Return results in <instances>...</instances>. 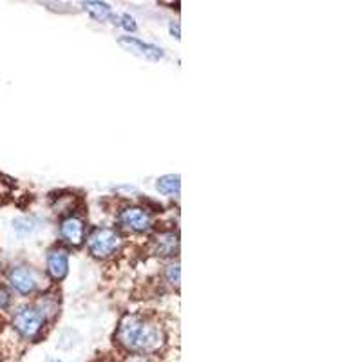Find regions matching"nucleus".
<instances>
[{"label":"nucleus","instance_id":"1","mask_svg":"<svg viewBox=\"0 0 362 362\" xmlns=\"http://www.w3.org/2000/svg\"><path fill=\"white\" fill-rule=\"evenodd\" d=\"M116 339L119 344L132 351H154L163 344L161 329L138 315L124 317V321L118 326Z\"/></svg>","mask_w":362,"mask_h":362},{"label":"nucleus","instance_id":"2","mask_svg":"<svg viewBox=\"0 0 362 362\" xmlns=\"http://www.w3.org/2000/svg\"><path fill=\"white\" fill-rule=\"evenodd\" d=\"M119 245H122V235L118 230L109 228V226H100L89 235L90 254L95 257H100V259H105V257L115 254Z\"/></svg>","mask_w":362,"mask_h":362},{"label":"nucleus","instance_id":"3","mask_svg":"<svg viewBox=\"0 0 362 362\" xmlns=\"http://www.w3.org/2000/svg\"><path fill=\"white\" fill-rule=\"evenodd\" d=\"M45 322V317L40 310L33 306H22L15 315H13V326L18 334L25 339H35L42 332Z\"/></svg>","mask_w":362,"mask_h":362},{"label":"nucleus","instance_id":"4","mask_svg":"<svg viewBox=\"0 0 362 362\" xmlns=\"http://www.w3.org/2000/svg\"><path fill=\"white\" fill-rule=\"evenodd\" d=\"M119 225H124L125 228L132 232H147L153 226V218L147 210L140 209V206H129V209L122 210L118 216Z\"/></svg>","mask_w":362,"mask_h":362},{"label":"nucleus","instance_id":"5","mask_svg":"<svg viewBox=\"0 0 362 362\" xmlns=\"http://www.w3.org/2000/svg\"><path fill=\"white\" fill-rule=\"evenodd\" d=\"M118 44L124 47L129 53L136 54V57L145 58V60H151V62H158L163 58V51L153 44H145V42L138 40L134 37H122L118 40Z\"/></svg>","mask_w":362,"mask_h":362},{"label":"nucleus","instance_id":"6","mask_svg":"<svg viewBox=\"0 0 362 362\" xmlns=\"http://www.w3.org/2000/svg\"><path fill=\"white\" fill-rule=\"evenodd\" d=\"M9 284L17 290L21 296H29L37 290L38 283L35 279V274L28 267H15L9 272Z\"/></svg>","mask_w":362,"mask_h":362},{"label":"nucleus","instance_id":"7","mask_svg":"<svg viewBox=\"0 0 362 362\" xmlns=\"http://www.w3.org/2000/svg\"><path fill=\"white\" fill-rule=\"evenodd\" d=\"M60 235L71 247H80L86 239V223L76 216H69L60 225Z\"/></svg>","mask_w":362,"mask_h":362},{"label":"nucleus","instance_id":"8","mask_svg":"<svg viewBox=\"0 0 362 362\" xmlns=\"http://www.w3.org/2000/svg\"><path fill=\"white\" fill-rule=\"evenodd\" d=\"M69 270V254L66 248L54 247L47 252V272L54 281H60L67 276Z\"/></svg>","mask_w":362,"mask_h":362},{"label":"nucleus","instance_id":"9","mask_svg":"<svg viewBox=\"0 0 362 362\" xmlns=\"http://www.w3.org/2000/svg\"><path fill=\"white\" fill-rule=\"evenodd\" d=\"M154 248H156L158 255H174L177 252V235L173 234V232H165V234H160L154 241Z\"/></svg>","mask_w":362,"mask_h":362},{"label":"nucleus","instance_id":"10","mask_svg":"<svg viewBox=\"0 0 362 362\" xmlns=\"http://www.w3.org/2000/svg\"><path fill=\"white\" fill-rule=\"evenodd\" d=\"M156 189L165 196H177L181 189V177L180 174H167L161 176L156 183Z\"/></svg>","mask_w":362,"mask_h":362},{"label":"nucleus","instance_id":"11","mask_svg":"<svg viewBox=\"0 0 362 362\" xmlns=\"http://www.w3.org/2000/svg\"><path fill=\"white\" fill-rule=\"evenodd\" d=\"M82 8L89 13L90 17L96 18L98 22H105L112 17L111 8H109V4H105V2H95V0H89V2H82Z\"/></svg>","mask_w":362,"mask_h":362},{"label":"nucleus","instance_id":"12","mask_svg":"<svg viewBox=\"0 0 362 362\" xmlns=\"http://www.w3.org/2000/svg\"><path fill=\"white\" fill-rule=\"evenodd\" d=\"M167 279H169V283L176 284V286L180 284V264L174 263L167 267Z\"/></svg>","mask_w":362,"mask_h":362},{"label":"nucleus","instance_id":"13","mask_svg":"<svg viewBox=\"0 0 362 362\" xmlns=\"http://www.w3.org/2000/svg\"><path fill=\"white\" fill-rule=\"evenodd\" d=\"M35 219H17V221H15V230H18V232H31L35 228Z\"/></svg>","mask_w":362,"mask_h":362},{"label":"nucleus","instance_id":"14","mask_svg":"<svg viewBox=\"0 0 362 362\" xmlns=\"http://www.w3.org/2000/svg\"><path fill=\"white\" fill-rule=\"evenodd\" d=\"M11 305V293L8 292V288L0 286V308H8Z\"/></svg>","mask_w":362,"mask_h":362},{"label":"nucleus","instance_id":"15","mask_svg":"<svg viewBox=\"0 0 362 362\" xmlns=\"http://www.w3.org/2000/svg\"><path fill=\"white\" fill-rule=\"evenodd\" d=\"M122 28L127 29V31H134L136 29L134 18H132L131 15H124V17H122Z\"/></svg>","mask_w":362,"mask_h":362},{"label":"nucleus","instance_id":"16","mask_svg":"<svg viewBox=\"0 0 362 362\" xmlns=\"http://www.w3.org/2000/svg\"><path fill=\"white\" fill-rule=\"evenodd\" d=\"M170 33L174 35L176 38H180V24H174V22H170Z\"/></svg>","mask_w":362,"mask_h":362}]
</instances>
